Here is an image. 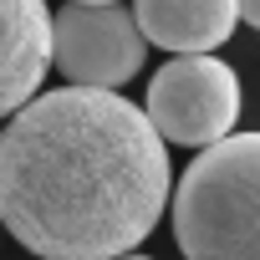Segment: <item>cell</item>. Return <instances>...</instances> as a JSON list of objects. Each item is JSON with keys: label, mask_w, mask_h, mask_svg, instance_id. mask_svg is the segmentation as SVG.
<instances>
[{"label": "cell", "mask_w": 260, "mask_h": 260, "mask_svg": "<svg viewBox=\"0 0 260 260\" xmlns=\"http://www.w3.org/2000/svg\"><path fill=\"white\" fill-rule=\"evenodd\" d=\"M169 209V138L117 87L36 92L0 138L6 230L46 260L138 250Z\"/></svg>", "instance_id": "1"}, {"label": "cell", "mask_w": 260, "mask_h": 260, "mask_svg": "<svg viewBox=\"0 0 260 260\" xmlns=\"http://www.w3.org/2000/svg\"><path fill=\"white\" fill-rule=\"evenodd\" d=\"M174 240L194 260H260V133H230L184 169Z\"/></svg>", "instance_id": "2"}, {"label": "cell", "mask_w": 260, "mask_h": 260, "mask_svg": "<svg viewBox=\"0 0 260 260\" xmlns=\"http://www.w3.org/2000/svg\"><path fill=\"white\" fill-rule=\"evenodd\" d=\"M148 112L164 138L179 148H209L235 133L240 117V77L214 51H174L148 82Z\"/></svg>", "instance_id": "3"}, {"label": "cell", "mask_w": 260, "mask_h": 260, "mask_svg": "<svg viewBox=\"0 0 260 260\" xmlns=\"http://www.w3.org/2000/svg\"><path fill=\"white\" fill-rule=\"evenodd\" d=\"M148 36L138 11L117 0H72L56 16V72L77 87H127L143 67Z\"/></svg>", "instance_id": "4"}, {"label": "cell", "mask_w": 260, "mask_h": 260, "mask_svg": "<svg viewBox=\"0 0 260 260\" xmlns=\"http://www.w3.org/2000/svg\"><path fill=\"white\" fill-rule=\"evenodd\" d=\"M6 11V77H0V107L21 112L56 61V16H46V0H0Z\"/></svg>", "instance_id": "5"}, {"label": "cell", "mask_w": 260, "mask_h": 260, "mask_svg": "<svg viewBox=\"0 0 260 260\" xmlns=\"http://www.w3.org/2000/svg\"><path fill=\"white\" fill-rule=\"evenodd\" d=\"M143 36L164 51H219L240 16V0H133Z\"/></svg>", "instance_id": "6"}, {"label": "cell", "mask_w": 260, "mask_h": 260, "mask_svg": "<svg viewBox=\"0 0 260 260\" xmlns=\"http://www.w3.org/2000/svg\"><path fill=\"white\" fill-rule=\"evenodd\" d=\"M240 16H245V21L260 31V0H240Z\"/></svg>", "instance_id": "7"}, {"label": "cell", "mask_w": 260, "mask_h": 260, "mask_svg": "<svg viewBox=\"0 0 260 260\" xmlns=\"http://www.w3.org/2000/svg\"><path fill=\"white\" fill-rule=\"evenodd\" d=\"M97 6H102V0H97Z\"/></svg>", "instance_id": "8"}]
</instances>
